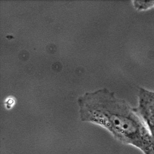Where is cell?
<instances>
[{"mask_svg":"<svg viewBox=\"0 0 154 154\" xmlns=\"http://www.w3.org/2000/svg\"><path fill=\"white\" fill-rule=\"evenodd\" d=\"M133 4L135 8L138 10H146L154 8V1H134L133 2Z\"/></svg>","mask_w":154,"mask_h":154,"instance_id":"cell-3","label":"cell"},{"mask_svg":"<svg viewBox=\"0 0 154 154\" xmlns=\"http://www.w3.org/2000/svg\"><path fill=\"white\" fill-rule=\"evenodd\" d=\"M135 108L154 139V92L140 88Z\"/></svg>","mask_w":154,"mask_h":154,"instance_id":"cell-2","label":"cell"},{"mask_svg":"<svg viewBox=\"0 0 154 154\" xmlns=\"http://www.w3.org/2000/svg\"><path fill=\"white\" fill-rule=\"evenodd\" d=\"M80 118L107 130L117 140L144 154L154 151V139L136 108L106 89L79 98Z\"/></svg>","mask_w":154,"mask_h":154,"instance_id":"cell-1","label":"cell"},{"mask_svg":"<svg viewBox=\"0 0 154 154\" xmlns=\"http://www.w3.org/2000/svg\"><path fill=\"white\" fill-rule=\"evenodd\" d=\"M149 154H154V151H153V152H151V153H149Z\"/></svg>","mask_w":154,"mask_h":154,"instance_id":"cell-4","label":"cell"}]
</instances>
